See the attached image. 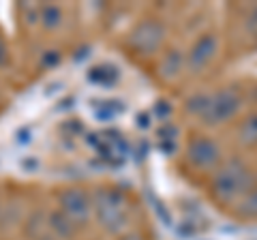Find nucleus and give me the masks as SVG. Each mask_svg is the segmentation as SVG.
I'll return each instance as SVG.
<instances>
[{"label":"nucleus","mask_w":257,"mask_h":240,"mask_svg":"<svg viewBox=\"0 0 257 240\" xmlns=\"http://www.w3.org/2000/svg\"><path fill=\"white\" fill-rule=\"evenodd\" d=\"M248 191H251V172L240 159L223 163L212 176V193L225 204L242 199Z\"/></svg>","instance_id":"nucleus-1"},{"label":"nucleus","mask_w":257,"mask_h":240,"mask_svg":"<svg viewBox=\"0 0 257 240\" xmlns=\"http://www.w3.org/2000/svg\"><path fill=\"white\" fill-rule=\"evenodd\" d=\"M240 107H242V94L234 90V88H223V90L210 94L202 120L208 127L223 125L229 118H234L240 111Z\"/></svg>","instance_id":"nucleus-2"},{"label":"nucleus","mask_w":257,"mask_h":240,"mask_svg":"<svg viewBox=\"0 0 257 240\" xmlns=\"http://www.w3.org/2000/svg\"><path fill=\"white\" fill-rule=\"evenodd\" d=\"M86 144L90 146L99 159H103L109 165H120L128 157V144L118 131H99L88 135Z\"/></svg>","instance_id":"nucleus-3"},{"label":"nucleus","mask_w":257,"mask_h":240,"mask_svg":"<svg viewBox=\"0 0 257 240\" xmlns=\"http://www.w3.org/2000/svg\"><path fill=\"white\" fill-rule=\"evenodd\" d=\"M94 212L107 229H118L126 221V204L116 189H103L94 197Z\"/></svg>","instance_id":"nucleus-4"},{"label":"nucleus","mask_w":257,"mask_h":240,"mask_svg":"<svg viewBox=\"0 0 257 240\" xmlns=\"http://www.w3.org/2000/svg\"><path fill=\"white\" fill-rule=\"evenodd\" d=\"M163 37H165V28L155 20H146V22H140L138 26L131 30L128 43L140 54H152L163 43Z\"/></svg>","instance_id":"nucleus-5"},{"label":"nucleus","mask_w":257,"mask_h":240,"mask_svg":"<svg viewBox=\"0 0 257 240\" xmlns=\"http://www.w3.org/2000/svg\"><path fill=\"white\" fill-rule=\"evenodd\" d=\"M187 157L191 165L199 167V170H210L219 163L221 150L216 146V142H212L210 138H195L187 146Z\"/></svg>","instance_id":"nucleus-6"},{"label":"nucleus","mask_w":257,"mask_h":240,"mask_svg":"<svg viewBox=\"0 0 257 240\" xmlns=\"http://www.w3.org/2000/svg\"><path fill=\"white\" fill-rule=\"evenodd\" d=\"M216 47H219V39H216V35H202L197 39L195 43H193L191 52H189V69L191 71H202L206 65H210V60L214 58L216 54Z\"/></svg>","instance_id":"nucleus-7"},{"label":"nucleus","mask_w":257,"mask_h":240,"mask_svg":"<svg viewBox=\"0 0 257 240\" xmlns=\"http://www.w3.org/2000/svg\"><path fill=\"white\" fill-rule=\"evenodd\" d=\"M62 212L73 221H86L90 214V197L82 189H69L60 195Z\"/></svg>","instance_id":"nucleus-8"},{"label":"nucleus","mask_w":257,"mask_h":240,"mask_svg":"<svg viewBox=\"0 0 257 240\" xmlns=\"http://www.w3.org/2000/svg\"><path fill=\"white\" fill-rule=\"evenodd\" d=\"M88 82L99 86V88H111L120 82V69L111 62H99L88 69Z\"/></svg>","instance_id":"nucleus-9"},{"label":"nucleus","mask_w":257,"mask_h":240,"mask_svg":"<svg viewBox=\"0 0 257 240\" xmlns=\"http://www.w3.org/2000/svg\"><path fill=\"white\" fill-rule=\"evenodd\" d=\"M90 111L94 120H99V123H111L124 111V103L120 99H99L92 101Z\"/></svg>","instance_id":"nucleus-10"},{"label":"nucleus","mask_w":257,"mask_h":240,"mask_svg":"<svg viewBox=\"0 0 257 240\" xmlns=\"http://www.w3.org/2000/svg\"><path fill=\"white\" fill-rule=\"evenodd\" d=\"M238 138L244 146H257V111H253V114L240 125Z\"/></svg>","instance_id":"nucleus-11"},{"label":"nucleus","mask_w":257,"mask_h":240,"mask_svg":"<svg viewBox=\"0 0 257 240\" xmlns=\"http://www.w3.org/2000/svg\"><path fill=\"white\" fill-rule=\"evenodd\" d=\"M180 67H182V56L180 52H167L163 56V62H161V73H163L165 77H176L180 73Z\"/></svg>","instance_id":"nucleus-12"},{"label":"nucleus","mask_w":257,"mask_h":240,"mask_svg":"<svg viewBox=\"0 0 257 240\" xmlns=\"http://www.w3.org/2000/svg\"><path fill=\"white\" fill-rule=\"evenodd\" d=\"M39 20H41V24L45 28H56L62 24V11L60 7L56 5H45L39 9Z\"/></svg>","instance_id":"nucleus-13"},{"label":"nucleus","mask_w":257,"mask_h":240,"mask_svg":"<svg viewBox=\"0 0 257 240\" xmlns=\"http://www.w3.org/2000/svg\"><path fill=\"white\" fill-rule=\"evenodd\" d=\"M238 212L242 214L244 219H257V187H251V191L240 199Z\"/></svg>","instance_id":"nucleus-14"},{"label":"nucleus","mask_w":257,"mask_h":240,"mask_svg":"<svg viewBox=\"0 0 257 240\" xmlns=\"http://www.w3.org/2000/svg\"><path fill=\"white\" fill-rule=\"evenodd\" d=\"M159 138H161V150H165V153H174L176 138H178V131H176V127L163 125V129L159 131Z\"/></svg>","instance_id":"nucleus-15"},{"label":"nucleus","mask_w":257,"mask_h":240,"mask_svg":"<svg viewBox=\"0 0 257 240\" xmlns=\"http://www.w3.org/2000/svg\"><path fill=\"white\" fill-rule=\"evenodd\" d=\"M60 131L71 135V138H77L79 133H84V123L82 120H67V123H62Z\"/></svg>","instance_id":"nucleus-16"},{"label":"nucleus","mask_w":257,"mask_h":240,"mask_svg":"<svg viewBox=\"0 0 257 240\" xmlns=\"http://www.w3.org/2000/svg\"><path fill=\"white\" fill-rule=\"evenodd\" d=\"M52 223H54V229L56 231H60V234H69L71 231V227H69V217L67 214H60V212H56V214H52Z\"/></svg>","instance_id":"nucleus-17"},{"label":"nucleus","mask_w":257,"mask_h":240,"mask_svg":"<svg viewBox=\"0 0 257 240\" xmlns=\"http://www.w3.org/2000/svg\"><path fill=\"white\" fill-rule=\"evenodd\" d=\"M58 62H60V52H56V50H50V52H45L41 56L43 67H54V65H58Z\"/></svg>","instance_id":"nucleus-18"},{"label":"nucleus","mask_w":257,"mask_h":240,"mask_svg":"<svg viewBox=\"0 0 257 240\" xmlns=\"http://www.w3.org/2000/svg\"><path fill=\"white\" fill-rule=\"evenodd\" d=\"M15 142L20 144V146H26V144H30L32 142V131L30 129H26V127H22V129L15 133Z\"/></svg>","instance_id":"nucleus-19"},{"label":"nucleus","mask_w":257,"mask_h":240,"mask_svg":"<svg viewBox=\"0 0 257 240\" xmlns=\"http://www.w3.org/2000/svg\"><path fill=\"white\" fill-rule=\"evenodd\" d=\"M7 60H9V50H7V43H5V39L0 37V65H5Z\"/></svg>","instance_id":"nucleus-20"},{"label":"nucleus","mask_w":257,"mask_h":240,"mask_svg":"<svg viewBox=\"0 0 257 240\" xmlns=\"http://www.w3.org/2000/svg\"><path fill=\"white\" fill-rule=\"evenodd\" d=\"M22 167H26V170H30V167H37V161H32V159H28V161H24Z\"/></svg>","instance_id":"nucleus-21"},{"label":"nucleus","mask_w":257,"mask_h":240,"mask_svg":"<svg viewBox=\"0 0 257 240\" xmlns=\"http://www.w3.org/2000/svg\"><path fill=\"white\" fill-rule=\"evenodd\" d=\"M122 240H140L138 236H126V238H122Z\"/></svg>","instance_id":"nucleus-22"},{"label":"nucleus","mask_w":257,"mask_h":240,"mask_svg":"<svg viewBox=\"0 0 257 240\" xmlns=\"http://www.w3.org/2000/svg\"><path fill=\"white\" fill-rule=\"evenodd\" d=\"M253 35H255V45H257V30H255V33H253Z\"/></svg>","instance_id":"nucleus-23"}]
</instances>
